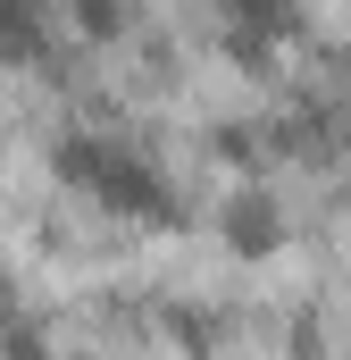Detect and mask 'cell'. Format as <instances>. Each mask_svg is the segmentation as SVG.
Wrapping results in <instances>:
<instances>
[{
    "label": "cell",
    "instance_id": "1",
    "mask_svg": "<svg viewBox=\"0 0 351 360\" xmlns=\"http://www.w3.org/2000/svg\"><path fill=\"white\" fill-rule=\"evenodd\" d=\"M226 243H234V252H276V210H267L260 193H234V210H226Z\"/></svg>",
    "mask_w": 351,
    "mask_h": 360
},
{
    "label": "cell",
    "instance_id": "2",
    "mask_svg": "<svg viewBox=\"0 0 351 360\" xmlns=\"http://www.w3.org/2000/svg\"><path fill=\"white\" fill-rule=\"evenodd\" d=\"M226 8H234L243 42H276V34H293V25H301V8H293V0H226Z\"/></svg>",
    "mask_w": 351,
    "mask_h": 360
},
{
    "label": "cell",
    "instance_id": "3",
    "mask_svg": "<svg viewBox=\"0 0 351 360\" xmlns=\"http://www.w3.org/2000/svg\"><path fill=\"white\" fill-rule=\"evenodd\" d=\"M34 42V0H0V51H25Z\"/></svg>",
    "mask_w": 351,
    "mask_h": 360
},
{
    "label": "cell",
    "instance_id": "4",
    "mask_svg": "<svg viewBox=\"0 0 351 360\" xmlns=\"http://www.w3.org/2000/svg\"><path fill=\"white\" fill-rule=\"evenodd\" d=\"M84 25L92 34H117V0H84Z\"/></svg>",
    "mask_w": 351,
    "mask_h": 360
}]
</instances>
